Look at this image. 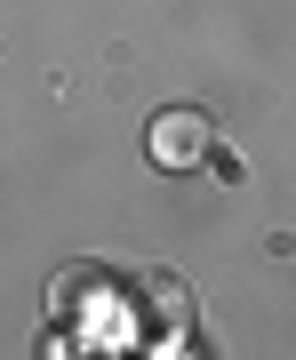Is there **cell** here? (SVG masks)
I'll list each match as a JSON object with an SVG mask.
<instances>
[{"label": "cell", "mask_w": 296, "mask_h": 360, "mask_svg": "<svg viewBox=\"0 0 296 360\" xmlns=\"http://www.w3.org/2000/svg\"><path fill=\"white\" fill-rule=\"evenodd\" d=\"M144 153H153V168H200L217 153V129H208V112H193V104H168L153 120V136H144Z\"/></svg>", "instance_id": "cell-1"}]
</instances>
